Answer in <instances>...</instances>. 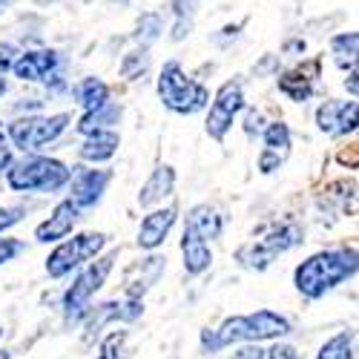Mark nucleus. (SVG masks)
Masks as SVG:
<instances>
[{
  "label": "nucleus",
  "instance_id": "nucleus-37",
  "mask_svg": "<svg viewBox=\"0 0 359 359\" xmlns=\"http://www.w3.org/2000/svg\"><path fill=\"white\" fill-rule=\"evenodd\" d=\"M12 144H9V138L4 135V133H0V172H4L9 164H12Z\"/></svg>",
  "mask_w": 359,
  "mask_h": 359
},
{
  "label": "nucleus",
  "instance_id": "nucleus-9",
  "mask_svg": "<svg viewBox=\"0 0 359 359\" xmlns=\"http://www.w3.org/2000/svg\"><path fill=\"white\" fill-rule=\"evenodd\" d=\"M112 182V170H89V167H78L69 175V201L78 210H93V207L104 198L107 187Z\"/></svg>",
  "mask_w": 359,
  "mask_h": 359
},
{
  "label": "nucleus",
  "instance_id": "nucleus-13",
  "mask_svg": "<svg viewBox=\"0 0 359 359\" xmlns=\"http://www.w3.org/2000/svg\"><path fill=\"white\" fill-rule=\"evenodd\" d=\"M290 144H293V135H290V127L285 121H271L264 130H262V153H259V172L271 175L276 172L285 158L290 156Z\"/></svg>",
  "mask_w": 359,
  "mask_h": 359
},
{
  "label": "nucleus",
  "instance_id": "nucleus-18",
  "mask_svg": "<svg viewBox=\"0 0 359 359\" xmlns=\"http://www.w3.org/2000/svg\"><path fill=\"white\" fill-rule=\"evenodd\" d=\"M164 267H167V259L164 256H147L144 262L133 264L127 276H124V296L127 299H144V293L153 287L158 282V276L164 273Z\"/></svg>",
  "mask_w": 359,
  "mask_h": 359
},
{
  "label": "nucleus",
  "instance_id": "nucleus-5",
  "mask_svg": "<svg viewBox=\"0 0 359 359\" xmlns=\"http://www.w3.org/2000/svg\"><path fill=\"white\" fill-rule=\"evenodd\" d=\"M72 124L69 112H55V115H26L9 124V144L18 147L20 153H38L46 144L57 141L61 133Z\"/></svg>",
  "mask_w": 359,
  "mask_h": 359
},
{
  "label": "nucleus",
  "instance_id": "nucleus-24",
  "mask_svg": "<svg viewBox=\"0 0 359 359\" xmlns=\"http://www.w3.org/2000/svg\"><path fill=\"white\" fill-rule=\"evenodd\" d=\"M356 52H359V35L356 32H339L331 38V55L339 69L356 67Z\"/></svg>",
  "mask_w": 359,
  "mask_h": 359
},
{
  "label": "nucleus",
  "instance_id": "nucleus-35",
  "mask_svg": "<svg viewBox=\"0 0 359 359\" xmlns=\"http://www.w3.org/2000/svg\"><path fill=\"white\" fill-rule=\"evenodd\" d=\"M230 359H264V351L259 348V342H245L238 351H233Z\"/></svg>",
  "mask_w": 359,
  "mask_h": 359
},
{
  "label": "nucleus",
  "instance_id": "nucleus-22",
  "mask_svg": "<svg viewBox=\"0 0 359 359\" xmlns=\"http://www.w3.org/2000/svg\"><path fill=\"white\" fill-rule=\"evenodd\" d=\"M182 256H184V271L190 276H201L204 271H210V264H213L210 242H204V238H198L190 230H184V236H182Z\"/></svg>",
  "mask_w": 359,
  "mask_h": 359
},
{
  "label": "nucleus",
  "instance_id": "nucleus-11",
  "mask_svg": "<svg viewBox=\"0 0 359 359\" xmlns=\"http://www.w3.org/2000/svg\"><path fill=\"white\" fill-rule=\"evenodd\" d=\"M322 72V57H311V61H302L290 69H285L279 75V93L287 95L296 104H305L313 98L316 93V78Z\"/></svg>",
  "mask_w": 359,
  "mask_h": 359
},
{
  "label": "nucleus",
  "instance_id": "nucleus-15",
  "mask_svg": "<svg viewBox=\"0 0 359 359\" xmlns=\"http://www.w3.org/2000/svg\"><path fill=\"white\" fill-rule=\"evenodd\" d=\"M78 222H81V210H78V207H75L69 198L57 201L55 210L49 213V219L35 227V242H43V245L61 242V238H67V236L75 230Z\"/></svg>",
  "mask_w": 359,
  "mask_h": 359
},
{
  "label": "nucleus",
  "instance_id": "nucleus-21",
  "mask_svg": "<svg viewBox=\"0 0 359 359\" xmlns=\"http://www.w3.org/2000/svg\"><path fill=\"white\" fill-rule=\"evenodd\" d=\"M175 190V170L170 164H158L149 178L141 184V193H138V204L141 207H156L161 204L164 198H170Z\"/></svg>",
  "mask_w": 359,
  "mask_h": 359
},
{
  "label": "nucleus",
  "instance_id": "nucleus-31",
  "mask_svg": "<svg viewBox=\"0 0 359 359\" xmlns=\"http://www.w3.org/2000/svg\"><path fill=\"white\" fill-rule=\"evenodd\" d=\"M23 250H26V245L20 242V238H9V236H4V238H0V264H6V262H12V259H18Z\"/></svg>",
  "mask_w": 359,
  "mask_h": 359
},
{
  "label": "nucleus",
  "instance_id": "nucleus-8",
  "mask_svg": "<svg viewBox=\"0 0 359 359\" xmlns=\"http://www.w3.org/2000/svg\"><path fill=\"white\" fill-rule=\"evenodd\" d=\"M245 109V89L238 81H224L216 95L210 101V109H207V135H210L213 141H224V135L230 133L236 115Z\"/></svg>",
  "mask_w": 359,
  "mask_h": 359
},
{
  "label": "nucleus",
  "instance_id": "nucleus-25",
  "mask_svg": "<svg viewBox=\"0 0 359 359\" xmlns=\"http://www.w3.org/2000/svg\"><path fill=\"white\" fill-rule=\"evenodd\" d=\"M316 359H356V334L353 331H339L331 339H325Z\"/></svg>",
  "mask_w": 359,
  "mask_h": 359
},
{
  "label": "nucleus",
  "instance_id": "nucleus-10",
  "mask_svg": "<svg viewBox=\"0 0 359 359\" xmlns=\"http://www.w3.org/2000/svg\"><path fill=\"white\" fill-rule=\"evenodd\" d=\"M356 124H359L356 98H351V101L327 98V101L319 104V109H316V127H319V133L331 135V138L353 135V133H356Z\"/></svg>",
  "mask_w": 359,
  "mask_h": 359
},
{
  "label": "nucleus",
  "instance_id": "nucleus-23",
  "mask_svg": "<svg viewBox=\"0 0 359 359\" xmlns=\"http://www.w3.org/2000/svg\"><path fill=\"white\" fill-rule=\"evenodd\" d=\"M72 98L83 112H95L104 104H109V86L95 75H86L72 86Z\"/></svg>",
  "mask_w": 359,
  "mask_h": 359
},
{
  "label": "nucleus",
  "instance_id": "nucleus-39",
  "mask_svg": "<svg viewBox=\"0 0 359 359\" xmlns=\"http://www.w3.org/2000/svg\"><path fill=\"white\" fill-rule=\"evenodd\" d=\"M339 161L342 164H351V170L356 167V147H351V153H348V149H345V153H339Z\"/></svg>",
  "mask_w": 359,
  "mask_h": 359
},
{
  "label": "nucleus",
  "instance_id": "nucleus-36",
  "mask_svg": "<svg viewBox=\"0 0 359 359\" xmlns=\"http://www.w3.org/2000/svg\"><path fill=\"white\" fill-rule=\"evenodd\" d=\"M262 130H264V118H262V112L250 109V112H248V124H245V133H248V135H262Z\"/></svg>",
  "mask_w": 359,
  "mask_h": 359
},
{
  "label": "nucleus",
  "instance_id": "nucleus-38",
  "mask_svg": "<svg viewBox=\"0 0 359 359\" xmlns=\"http://www.w3.org/2000/svg\"><path fill=\"white\" fill-rule=\"evenodd\" d=\"M345 89L351 93V98H356V93H359V86H356V67H353V69H348V78H345Z\"/></svg>",
  "mask_w": 359,
  "mask_h": 359
},
{
  "label": "nucleus",
  "instance_id": "nucleus-17",
  "mask_svg": "<svg viewBox=\"0 0 359 359\" xmlns=\"http://www.w3.org/2000/svg\"><path fill=\"white\" fill-rule=\"evenodd\" d=\"M248 322V342H267V339H282L293 331V325L287 316L271 311V308H262L256 313L245 316Z\"/></svg>",
  "mask_w": 359,
  "mask_h": 359
},
{
  "label": "nucleus",
  "instance_id": "nucleus-7",
  "mask_svg": "<svg viewBox=\"0 0 359 359\" xmlns=\"http://www.w3.org/2000/svg\"><path fill=\"white\" fill-rule=\"evenodd\" d=\"M107 242H109L107 233H78L72 238H61V242H55V250L46 256V273L52 279L69 276L75 267L95 259L107 248Z\"/></svg>",
  "mask_w": 359,
  "mask_h": 359
},
{
  "label": "nucleus",
  "instance_id": "nucleus-14",
  "mask_svg": "<svg viewBox=\"0 0 359 359\" xmlns=\"http://www.w3.org/2000/svg\"><path fill=\"white\" fill-rule=\"evenodd\" d=\"M57 67H61V55L55 49H32V52H18L15 64L9 72H15V78L26 81V83H38V81H49Z\"/></svg>",
  "mask_w": 359,
  "mask_h": 359
},
{
  "label": "nucleus",
  "instance_id": "nucleus-4",
  "mask_svg": "<svg viewBox=\"0 0 359 359\" xmlns=\"http://www.w3.org/2000/svg\"><path fill=\"white\" fill-rule=\"evenodd\" d=\"M305 242V233L299 224L287 222V224H279V227H271L264 236L253 238V242L242 245L236 250V262L250 267V271H264V267H271L276 262V256L287 253L290 248L302 245Z\"/></svg>",
  "mask_w": 359,
  "mask_h": 359
},
{
  "label": "nucleus",
  "instance_id": "nucleus-29",
  "mask_svg": "<svg viewBox=\"0 0 359 359\" xmlns=\"http://www.w3.org/2000/svg\"><path fill=\"white\" fill-rule=\"evenodd\" d=\"M161 29H164L161 18H158L156 12H147V15H141V20H138V32H135V38L147 46V43H153V41L161 35Z\"/></svg>",
  "mask_w": 359,
  "mask_h": 359
},
{
  "label": "nucleus",
  "instance_id": "nucleus-32",
  "mask_svg": "<svg viewBox=\"0 0 359 359\" xmlns=\"http://www.w3.org/2000/svg\"><path fill=\"white\" fill-rule=\"evenodd\" d=\"M23 219V207H4L0 204V236H4L9 227H15Z\"/></svg>",
  "mask_w": 359,
  "mask_h": 359
},
{
  "label": "nucleus",
  "instance_id": "nucleus-20",
  "mask_svg": "<svg viewBox=\"0 0 359 359\" xmlns=\"http://www.w3.org/2000/svg\"><path fill=\"white\" fill-rule=\"evenodd\" d=\"M118 147H121V135L112 127H107V130L89 133L78 149V156H81V161H89V164H104L118 153Z\"/></svg>",
  "mask_w": 359,
  "mask_h": 359
},
{
  "label": "nucleus",
  "instance_id": "nucleus-26",
  "mask_svg": "<svg viewBox=\"0 0 359 359\" xmlns=\"http://www.w3.org/2000/svg\"><path fill=\"white\" fill-rule=\"evenodd\" d=\"M118 118H121V107L109 101V104H104L95 112H83L81 124H78V133L81 135H89V133H95V130H107V127L118 124Z\"/></svg>",
  "mask_w": 359,
  "mask_h": 359
},
{
  "label": "nucleus",
  "instance_id": "nucleus-1",
  "mask_svg": "<svg viewBox=\"0 0 359 359\" xmlns=\"http://www.w3.org/2000/svg\"><path fill=\"white\" fill-rule=\"evenodd\" d=\"M356 276V248L319 250L293 271V285L305 299H322L345 279Z\"/></svg>",
  "mask_w": 359,
  "mask_h": 359
},
{
  "label": "nucleus",
  "instance_id": "nucleus-6",
  "mask_svg": "<svg viewBox=\"0 0 359 359\" xmlns=\"http://www.w3.org/2000/svg\"><path fill=\"white\" fill-rule=\"evenodd\" d=\"M115 262H118V250H109L107 256L89 262L83 271L75 276V282H72V285L67 287V293H64V313H67V319H78V316L86 313V308H89V302L95 299V293L107 285Z\"/></svg>",
  "mask_w": 359,
  "mask_h": 359
},
{
  "label": "nucleus",
  "instance_id": "nucleus-42",
  "mask_svg": "<svg viewBox=\"0 0 359 359\" xmlns=\"http://www.w3.org/2000/svg\"><path fill=\"white\" fill-rule=\"evenodd\" d=\"M38 4H49V0H38Z\"/></svg>",
  "mask_w": 359,
  "mask_h": 359
},
{
  "label": "nucleus",
  "instance_id": "nucleus-19",
  "mask_svg": "<svg viewBox=\"0 0 359 359\" xmlns=\"http://www.w3.org/2000/svg\"><path fill=\"white\" fill-rule=\"evenodd\" d=\"M184 230L196 233L198 238H204V242H216L224 230V216L213 204H196L184 219Z\"/></svg>",
  "mask_w": 359,
  "mask_h": 359
},
{
  "label": "nucleus",
  "instance_id": "nucleus-41",
  "mask_svg": "<svg viewBox=\"0 0 359 359\" xmlns=\"http://www.w3.org/2000/svg\"><path fill=\"white\" fill-rule=\"evenodd\" d=\"M0 339H4V327H0Z\"/></svg>",
  "mask_w": 359,
  "mask_h": 359
},
{
  "label": "nucleus",
  "instance_id": "nucleus-28",
  "mask_svg": "<svg viewBox=\"0 0 359 359\" xmlns=\"http://www.w3.org/2000/svg\"><path fill=\"white\" fill-rule=\"evenodd\" d=\"M147 69H149V52H147V46L133 49V52L124 55V61H121V75H124V78L135 81V78H141Z\"/></svg>",
  "mask_w": 359,
  "mask_h": 359
},
{
  "label": "nucleus",
  "instance_id": "nucleus-30",
  "mask_svg": "<svg viewBox=\"0 0 359 359\" xmlns=\"http://www.w3.org/2000/svg\"><path fill=\"white\" fill-rule=\"evenodd\" d=\"M124 339H127V334L124 331H112L109 337H104L101 339V348H98V353H95V359H121L124 353Z\"/></svg>",
  "mask_w": 359,
  "mask_h": 359
},
{
  "label": "nucleus",
  "instance_id": "nucleus-33",
  "mask_svg": "<svg viewBox=\"0 0 359 359\" xmlns=\"http://www.w3.org/2000/svg\"><path fill=\"white\" fill-rule=\"evenodd\" d=\"M264 359H302V353H299L293 345L276 339V345L271 351H264Z\"/></svg>",
  "mask_w": 359,
  "mask_h": 359
},
{
  "label": "nucleus",
  "instance_id": "nucleus-3",
  "mask_svg": "<svg viewBox=\"0 0 359 359\" xmlns=\"http://www.w3.org/2000/svg\"><path fill=\"white\" fill-rule=\"evenodd\" d=\"M158 98L175 115H196L210 104V89L201 81L190 78L178 61H167L158 72Z\"/></svg>",
  "mask_w": 359,
  "mask_h": 359
},
{
  "label": "nucleus",
  "instance_id": "nucleus-12",
  "mask_svg": "<svg viewBox=\"0 0 359 359\" xmlns=\"http://www.w3.org/2000/svg\"><path fill=\"white\" fill-rule=\"evenodd\" d=\"M144 313V302L141 299H112V302H104L98 305L93 313H83V331H86V339L98 337V331L109 322H135L141 319Z\"/></svg>",
  "mask_w": 359,
  "mask_h": 359
},
{
  "label": "nucleus",
  "instance_id": "nucleus-2",
  "mask_svg": "<svg viewBox=\"0 0 359 359\" xmlns=\"http://www.w3.org/2000/svg\"><path fill=\"white\" fill-rule=\"evenodd\" d=\"M72 170L61 161V158H49V156H38V153H26L20 161L12 158V164L6 167V184L15 193H61L69 184Z\"/></svg>",
  "mask_w": 359,
  "mask_h": 359
},
{
  "label": "nucleus",
  "instance_id": "nucleus-40",
  "mask_svg": "<svg viewBox=\"0 0 359 359\" xmlns=\"http://www.w3.org/2000/svg\"><path fill=\"white\" fill-rule=\"evenodd\" d=\"M0 95H6V81H4V75H0Z\"/></svg>",
  "mask_w": 359,
  "mask_h": 359
},
{
  "label": "nucleus",
  "instance_id": "nucleus-34",
  "mask_svg": "<svg viewBox=\"0 0 359 359\" xmlns=\"http://www.w3.org/2000/svg\"><path fill=\"white\" fill-rule=\"evenodd\" d=\"M15 57H18V49H15L12 43H4V41H0V75H6V72L12 69Z\"/></svg>",
  "mask_w": 359,
  "mask_h": 359
},
{
  "label": "nucleus",
  "instance_id": "nucleus-27",
  "mask_svg": "<svg viewBox=\"0 0 359 359\" xmlns=\"http://www.w3.org/2000/svg\"><path fill=\"white\" fill-rule=\"evenodd\" d=\"M172 9V41H184L190 35V29H193V20H196V12H198V0H172L170 4Z\"/></svg>",
  "mask_w": 359,
  "mask_h": 359
},
{
  "label": "nucleus",
  "instance_id": "nucleus-16",
  "mask_svg": "<svg viewBox=\"0 0 359 359\" xmlns=\"http://www.w3.org/2000/svg\"><path fill=\"white\" fill-rule=\"evenodd\" d=\"M178 219V210L175 207H156L149 210L144 219H141V227H138V248L141 250H156L164 245V238L170 236L172 224Z\"/></svg>",
  "mask_w": 359,
  "mask_h": 359
}]
</instances>
